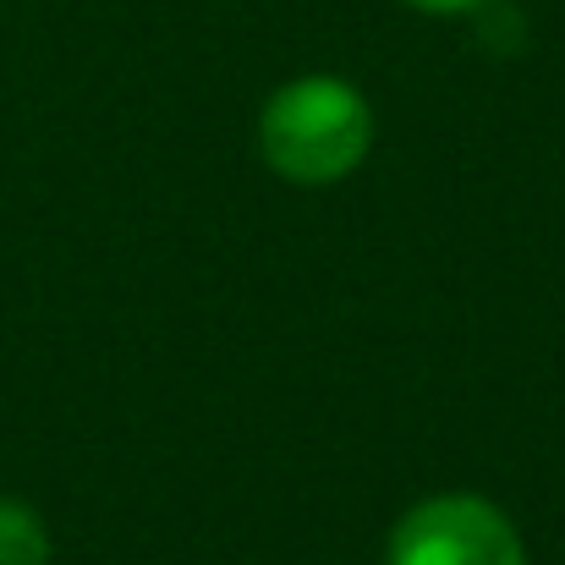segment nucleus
<instances>
[{"mask_svg":"<svg viewBox=\"0 0 565 565\" xmlns=\"http://www.w3.org/2000/svg\"><path fill=\"white\" fill-rule=\"evenodd\" d=\"M379 121L358 83L308 72L280 83L258 110V154L291 188H335L374 154Z\"/></svg>","mask_w":565,"mask_h":565,"instance_id":"nucleus-1","label":"nucleus"},{"mask_svg":"<svg viewBox=\"0 0 565 565\" xmlns=\"http://www.w3.org/2000/svg\"><path fill=\"white\" fill-rule=\"evenodd\" d=\"M384 565H527V544L494 500L445 489L395 516Z\"/></svg>","mask_w":565,"mask_h":565,"instance_id":"nucleus-2","label":"nucleus"},{"mask_svg":"<svg viewBox=\"0 0 565 565\" xmlns=\"http://www.w3.org/2000/svg\"><path fill=\"white\" fill-rule=\"evenodd\" d=\"M55 561V539L39 516V505L0 494V565H50Z\"/></svg>","mask_w":565,"mask_h":565,"instance_id":"nucleus-3","label":"nucleus"},{"mask_svg":"<svg viewBox=\"0 0 565 565\" xmlns=\"http://www.w3.org/2000/svg\"><path fill=\"white\" fill-rule=\"evenodd\" d=\"M401 6H412V11H423V17H472V11H483L489 0H401Z\"/></svg>","mask_w":565,"mask_h":565,"instance_id":"nucleus-4","label":"nucleus"}]
</instances>
